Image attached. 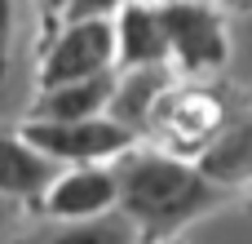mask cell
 <instances>
[{"label": "cell", "mask_w": 252, "mask_h": 244, "mask_svg": "<svg viewBox=\"0 0 252 244\" xmlns=\"http://www.w3.org/2000/svg\"><path fill=\"white\" fill-rule=\"evenodd\" d=\"M115 173V209L133 222L142 240L182 236V227L226 209L235 196L217 182H208L190 160L159 151L151 142H133L111 160Z\"/></svg>", "instance_id": "cell-1"}, {"label": "cell", "mask_w": 252, "mask_h": 244, "mask_svg": "<svg viewBox=\"0 0 252 244\" xmlns=\"http://www.w3.org/2000/svg\"><path fill=\"white\" fill-rule=\"evenodd\" d=\"M239 111H248V107H244V93L230 89V84L217 89V84H182V80H173L164 89V98L151 107L142 142H151L159 151H173V156H195Z\"/></svg>", "instance_id": "cell-2"}, {"label": "cell", "mask_w": 252, "mask_h": 244, "mask_svg": "<svg viewBox=\"0 0 252 244\" xmlns=\"http://www.w3.org/2000/svg\"><path fill=\"white\" fill-rule=\"evenodd\" d=\"M164 40H168V67L182 80L217 76L230 62V27L226 13L208 0H164Z\"/></svg>", "instance_id": "cell-3"}, {"label": "cell", "mask_w": 252, "mask_h": 244, "mask_svg": "<svg viewBox=\"0 0 252 244\" xmlns=\"http://www.w3.org/2000/svg\"><path fill=\"white\" fill-rule=\"evenodd\" d=\"M106 67H115L111 18L53 22V27H44V44H40V62H35V89L84 80V76H97Z\"/></svg>", "instance_id": "cell-4"}, {"label": "cell", "mask_w": 252, "mask_h": 244, "mask_svg": "<svg viewBox=\"0 0 252 244\" xmlns=\"http://www.w3.org/2000/svg\"><path fill=\"white\" fill-rule=\"evenodd\" d=\"M44 160L53 164H93V160H115L124 147L137 142L124 124L111 116H89V120H27L18 129Z\"/></svg>", "instance_id": "cell-5"}, {"label": "cell", "mask_w": 252, "mask_h": 244, "mask_svg": "<svg viewBox=\"0 0 252 244\" xmlns=\"http://www.w3.org/2000/svg\"><path fill=\"white\" fill-rule=\"evenodd\" d=\"M40 218H97L115 209V173L111 160L93 164H58V173L44 182L40 200L31 204Z\"/></svg>", "instance_id": "cell-6"}, {"label": "cell", "mask_w": 252, "mask_h": 244, "mask_svg": "<svg viewBox=\"0 0 252 244\" xmlns=\"http://www.w3.org/2000/svg\"><path fill=\"white\" fill-rule=\"evenodd\" d=\"M208 182L226 187L230 196H244L252 182V116L239 111L235 120H226L190 160Z\"/></svg>", "instance_id": "cell-7"}, {"label": "cell", "mask_w": 252, "mask_h": 244, "mask_svg": "<svg viewBox=\"0 0 252 244\" xmlns=\"http://www.w3.org/2000/svg\"><path fill=\"white\" fill-rule=\"evenodd\" d=\"M173 80H182V76H177L168 62H151V67H115V84H111V98H106V111H102V116H111L115 124H124L128 133L142 138L151 107L164 98V89H168Z\"/></svg>", "instance_id": "cell-8"}, {"label": "cell", "mask_w": 252, "mask_h": 244, "mask_svg": "<svg viewBox=\"0 0 252 244\" xmlns=\"http://www.w3.org/2000/svg\"><path fill=\"white\" fill-rule=\"evenodd\" d=\"M111 44H115V67L168 62V40H164L159 4H151V0H124L115 9V18H111Z\"/></svg>", "instance_id": "cell-9"}, {"label": "cell", "mask_w": 252, "mask_h": 244, "mask_svg": "<svg viewBox=\"0 0 252 244\" xmlns=\"http://www.w3.org/2000/svg\"><path fill=\"white\" fill-rule=\"evenodd\" d=\"M111 84H115V67H106L97 76H84V80H66V84H44V89H35V98L27 107V120H89V116H102L106 98H111Z\"/></svg>", "instance_id": "cell-10"}, {"label": "cell", "mask_w": 252, "mask_h": 244, "mask_svg": "<svg viewBox=\"0 0 252 244\" xmlns=\"http://www.w3.org/2000/svg\"><path fill=\"white\" fill-rule=\"evenodd\" d=\"M53 173H58V164L44 160L18 129H0V196L35 204Z\"/></svg>", "instance_id": "cell-11"}, {"label": "cell", "mask_w": 252, "mask_h": 244, "mask_svg": "<svg viewBox=\"0 0 252 244\" xmlns=\"http://www.w3.org/2000/svg\"><path fill=\"white\" fill-rule=\"evenodd\" d=\"M133 236V222L120 209H106L97 218H40V227L22 231L13 244H128Z\"/></svg>", "instance_id": "cell-12"}, {"label": "cell", "mask_w": 252, "mask_h": 244, "mask_svg": "<svg viewBox=\"0 0 252 244\" xmlns=\"http://www.w3.org/2000/svg\"><path fill=\"white\" fill-rule=\"evenodd\" d=\"M124 0H62V9H58V18L53 22H84V18H115V9H120ZM49 22V27H53Z\"/></svg>", "instance_id": "cell-13"}, {"label": "cell", "mask_w": 252, "mask_h": 244, "mask_svg": "<svg viewBox=\"0 0 252 244\" xmlns=\"http://www.w3.org/2000/svg\"><path fill=\"white\" fill-rule=\"evenodd\" d=\"M13 31H18V0H0V80L13 62Z\"/></svg>", "instance_id": "cell-14"}, {"label": "cell", "mask_w": 252, "mask_h": 244, "mask_svg": "<svg viewBox=\"0 0 252 244\" xmlns=\"http://www.w3.org/2000/svg\"><path fill=\"white\" fill-rule=\"evenodd\" d=\"M22 200H9V196H0V236L9 231V227H18V218H22Z\"/></svg>", "instance_id": "cell-15"}, {"label": "cell", "mask_w": 252, "mask_h": 244, "mask_svg": "<svg viewBox=\"0 0 252 244\" xmlns=\"http://www.w3.org/2000/svg\"><path fill=\"white\" fill-rule=\"evenodd\" d=\"M217 9H221V13H235V18H239V13H248V9H252V0H217Z\"/></svg>", "instance_id": "cell-16"}, {"label": "cell", "mask_w": 252, "mask_h": 244, "mask_svg": "<svg viewBox=\"0 0 252 244\" xmlns=\"http://www.w3.org/2000/svg\"><path fill=\"white\" fill-rule=\"evenodd\" d=\"M58 9H62V0H40V22L49 27V22L58 18Z\"/></svg>", "instance_id": "cell-17"}, {"label": "cell", "mask_w": 252, "mask_h": 244, "mask_svg": "<svg viewBox=\"0 0 252 244\" xmlns=\"http://www.w3.org/2000/svg\"><path fill=\"white\" fill-rule=\"evenodd\" d=\"M128 244H186L182 236H164V240H142V236H133Z\"/></svg>", "instance_id": "cell-18"}, {"label": "cell", "mask_w": 252, "mask_h": 244, "mask_svg": "<svg viewBox=\"0 0 252 244\" xmlns=\"http://www.w3.org/2000/svg\"><path fill=\"white\" fill-rule=\"evenodd\" d=\"M151 4H164V0H151Z\"/></svg>", "instance_id": "cell-19"}]
</instances>
